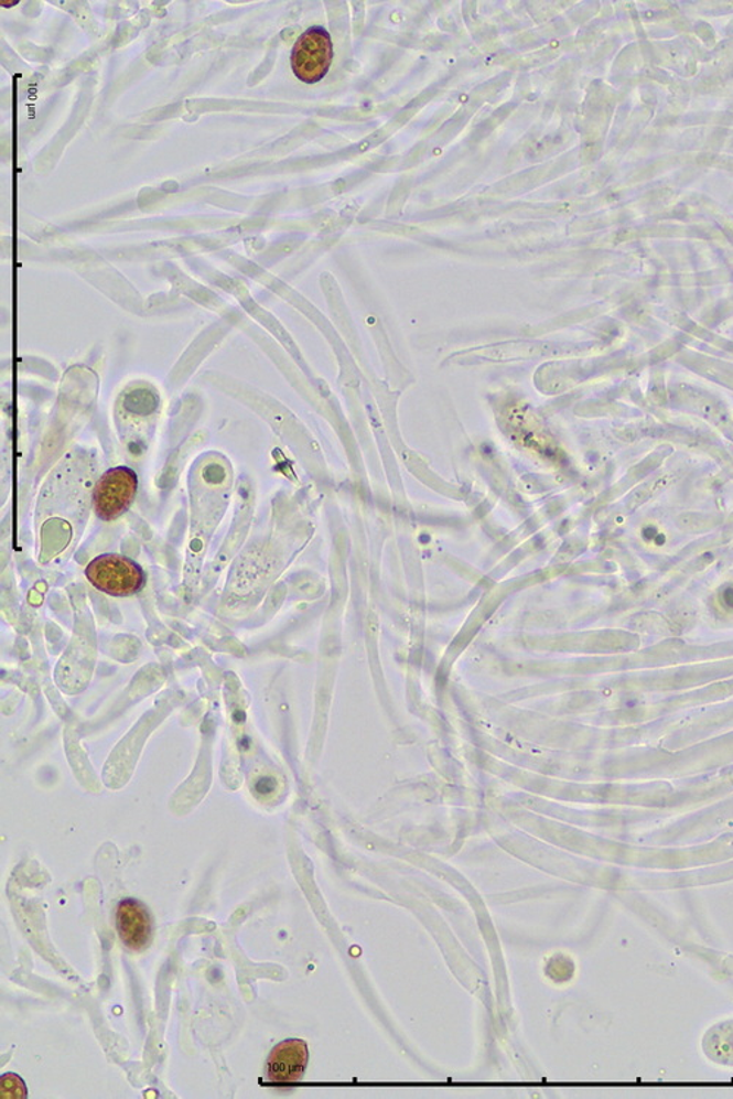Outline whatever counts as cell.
Listing matches in <instances>:
<instances>
[{
  "label": "cell",
  "mask_w": 733,
  "mask_h": 1099,
  "mask_svg": "<svg viewBox=\"0 0 733 1099\" xmlns=\"http://www.w3.org/2000/svg\"><path fill=\"white\" fill-rule=\"evenodd\" d=\"M117 929L123 946L132 951L144 950L153 936V920L144 903L123 898L117 909Z\"/></svg>",
  "instance_id": "5b68a950"
},
{
  "label": "cell",
  "mask_w": 733,
  "mask_h": 1099,
  "mask_svg": "<svg viewBox=\"0 0 733 1099\" xmlns=\"http://www.w3.org/2000/svg\"><path fill=\"white\" fill-rule=\"evenodd\" d=\"M139 477L127 466L106 471L93 494L97 516L104 520L118 519L136 500Z\"/></svg>",
  "instance_id": "3957f363"
},
{
  "label": "cell",
  "mask_w": 733,
  "mask_h": 1099,
  "mask_svg": "<svg viewBox=\"0 0 733 1099\" xmlns=\"http://www.w3.org/2000/svg\"><path fill=\"white\" fill-rule=\"evenodd\" d=\"M0 1096L3 1099H25L26 1087L21 1076L4 1074L0 1078Z\"/></svg>",
  "instance_id": "8992f818"
},
{
  "label": "cell",
  "mask_w": 733,
  "mask_h": 1099,
  "mask_svg": "<svg viewBox=\"0 0 733 1099\" xmlns=\"http://www.w3.org/2000/svg\"><path fill=\"white\" fill-rule=\"evenodd\" d=\"M86 577L93 586L114 597H130L145 585V573L140 564L121 554H101L91 560Z\"/></svg>",
  "instance_id": "6da1fadb"
},
{
  "label": "cell",
  "mask_w": 733,
  "mask_h": 1099,
  "mask_svg": "<svg viewBox=\"0 0 733 1099\" xmlns=\"http://www.w3.org/2000/svg\"><path fill=\"white\" fill-rule=\"evenodd\" d=\"M335 51L331 34L323 26H311L297 40L291 55V68L304 84H317L331 69Z\"/></svg>",
  "instance_id": "7a4b0ae2"
},
{
  "label": "cell",
  "mask_w": 733,
  "mask_h": 1099,
  "mask_svg": "<svg viewBox=\"0 0 733 1099\" xmlns=\"http://www.w3.org/2000/svg\"><path fill=\"white\" fill-rule=\"evenodd\" d=\"M17 3H18V2H11V3H2V7H4V8H9V7H12V4H17Z\"/></svg>",
  "instance_id": "ba28073f"
},
{
  "label": "cell",
  "mask_w": 733,
  "mask_h": 1099,
  "mask_svg": "<svg viewBox=\"0 0 733 1099\" xmlns=\"http://www.w3.org/2000/svg\"><path fill=\"white\" fill-rule=\"evenodd\" d=\"M309 1045L302 1039H287L272 1049L268 1058V1078L273 1084H295L304 1078L309 1065Z\"/></svg>",
  "instance_id": "277c9868"
},
{
  "label": "cell",
  "mask_w": 733,
  "mask_h": 1099,
  "mask_svg": "<svg viewBox=\"0 0 733 1099\" xmlns=\"http://www.w3.org/2000/svg\"><path fill=\"white\" fill-rule=\"evenodd\" d=\"M726 593L731 595V600H727L726 603L730 604V606H733V591L727 590Z\"/></svg>",
  "instance_id": "52a82bcc"
}]
</instances>
